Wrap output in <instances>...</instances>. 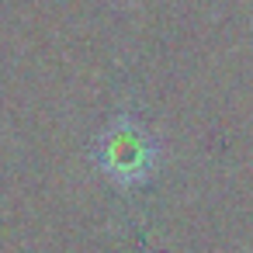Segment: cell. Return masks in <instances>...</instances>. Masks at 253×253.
Listing matches in <instances>:
<instances>
[{"mask_svg": "<svg viewBox=\"0 0 253 253\" xmlns=\"http://www.w3.org/2000/svg\"><path fill=\"white\" fill-rule=\"evenodd\" d=\"M104 167L118 177V180H135L142 177V170L149 167V153L142 146V135L125 128V132H115L108 139V149H104Z\"/></svg>", "mask_w": 253, "mask_h": 253, "instance_id": "6da1fadb", "label": "cell"}]
</instances>
